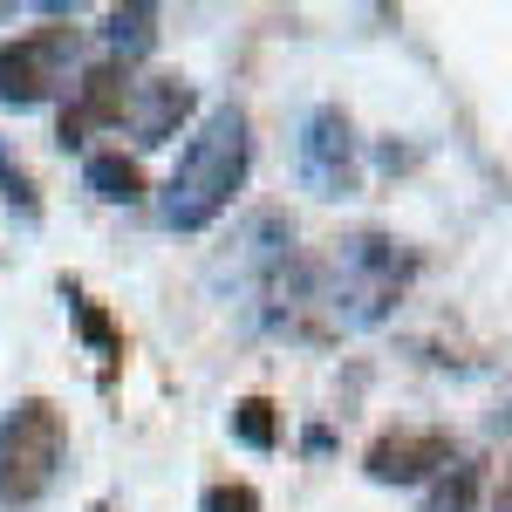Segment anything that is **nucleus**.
<instances>
[{
  "instance_id": "1",
  "label": "nucleus",
  "mask_w": 512,
  "mask_h": 512,
  "mask_svg": "<svg viewBox=\"0 0 512 512\" xmlns=\"http://www.w3.org/2000/svg\"><path fill=\"white\" fill-rule=\"evenodd\" d=\"M246 164H253V130H246V110H212L205 130H198L192 144H185V158L171 171V185H164V219L178 226V233H205L233 192L246 185Z\"/></svg>"
},
{
  "instance_id": "2",
  "label": "nucleus",
  "mask_w": 512,
  "mask_h": 512,
  "mask_svg": "<svg viewBox=\"0 0 512 512\" xmlns=\"http://www.w3.org/2000/svg\"><path fill=\"white\" fill-rule=\"evenodd\" d=\"M410 253L390 233H349L335 239V260L321 267V294H328V315L335 328H369L396 308L403 280H410Z\"/></svg>"
},
{
  "instance_id": "3",
  "label": "nucleus",
  "mask_w": 512,
  "mask_h": 512,
  "mask_svg": "<svg viewBox=\"0 0 512 512\" xmlns=\"http://www.w3.org/2000/svg\"><path fill=\"white\" fill-rule=\"evenodd\" d=\"M69 451V424L48 396H21L0 417V512H28L48 499V485L62 472Z\"/></svg>"
},
{
  "instance_id": "4",
  "label": "nucleus",
  "mask_w": 512,
  "mask_h": 512,
  "mask_svg": "<svg viewBox=\"0 0 512 512\" xmlns=\"http://www.w3.org/2000/svg\"><path fill=\"white\" fill-rule=\"evenodd\" d=\"M69 55H76V28H35V35L0 41V103L14 110L48 103L55 82L69 76Z\"/></svg>"
},
{
  "instance_id": "5",
  "label": "nucleus",
  "mask_w": 512,
  "mask_h": 512,
  "mask_svg": "<svg viewBox=\"0 0 512 512\" xmlns=\"http://www.w3.org/2000/svg\"><path fill=\"white\" fill-rule=\"evenodd\" d=\"M301 171L321 198H342L355 185V123L342 103H321L301 123Z\"/></svg>"
},
{
  "instance_id": "6",
  "label": "nucleus",
  "mask_w": 512,
  "mask_h": 512,
  "mask_svg": "<svg viewBox=\"0 0 512 512\" xmlns=\"http://www.w3.org/2000/svg\"><path fill=\"white\" fill-rule=\"evenodd\" d=\"M130 96H137V82H130V62H89L76 82V103L62 110V144H82L89 130H117L130 117Z\"/></svg>"
},
{
  "instance_id": "7",
  "label": "nucleus",
  "mask_w": 512,
  "mask_h": 512,
  "mask_svg": "<svg viewBox=\"0 0 512 512\" xmlns=\"http://www.w3.org/2000/svg\"><path fill=\"white\" fill-rule=\"evenodd\" d=\"M458 451H451V431H383L369 451H362V472L376 485H417V478L444 472Z\"/></svg>"
},
{
  "instance_id": "8",
  "label": "nucleus",
  "mask_w": 512,
  "mask_h": 512,
  "mask_svg": "<svg viewBox=\"0 0 512 512\" xmlns=\"http://www.w3.org/2000/svg\"><path fill=\"white\" fill-rule=\"evenodd\" d=\"M185 117H192V82H185V76H151V82H137V96H130L137 144H171Z\"/></svg>"
},
{
  "instance_id": "9",
  "label": "nucleus",
  "mask_w": 512,
  "mask_h": 512,
  "mask_svg": "<svg viewBox=\"0 0 512 512\" xmlns=\"http://www.w3.org/2000/svg\"><path fill=\"white\" fill-rule=\"evenodd\" d=\"M478 499H485V465L478 458H451L417 512H478Z\"/></svg>"
},
{
  "instance_id": "10",
  "label": "nucleus",
  "mask_w": 512,
  "mask_h": 512,
  "mask_svg": "<svg viewBox=\"0 0 512 512\" xmlns=\"http://www.w3.org/2000/svg\"><path fill=\"white\" fill-rule=\"evenodd\" d=\"M89 192L110 198V205H137L144 198V171H137V158H123V151H96L89 158Z\"/></svg>"
},
{
  "instance_id": "11",
  "label": "nucleus",
  "mask_w": 512,
  "mask_h": 512,
  "mask_svg": "<svg viewBox=\"0 0 512 512\" xmlns=\"http://www.w3.org/2000/svg\"><path fill=\"white\" fill-rule=\"evenodd\" d=\"M103 41H110V55H117V62L144 55V48L158 41V7H117V14H110V28H103Z\"/></svg>"
},
{
  "instance_id": "12",
  "label": "nucleus",
  "mask_w": 512,
  "mask_h": 512,
  "mask_svg": "<svg viewBox=\"0 0 512 512\" xmlns=\"http://www.w3.org/2000/svg\"><path fill=\"white\" fill-rule=\"evenodd\" d=\"M233 431H239V444H253V451H274V444H280L274 403H267V396H246V403L233 410Z\"/></svg>"
},
{
  "instance_id": "13",
  "label": "nucleus",
  "mask_w": 512,
  "mask_h": 512,
  "mask_svg": "<svg viewBox=\"0 0 512 512\" xmlns=\"http://www.w3.org/2000/svg\"><path fill=\"white\" fill-rule=\"evenodd\" d=\"M0 198H7V205H14V212H21L28 226L41 219V198H35V185H28V171L7 158V144H0Z\"/></svg>"
},
{
  "instance_id": "14",
  "label": "nucleus",
  "mask_w": 512,
  "mask_h": 512,
  "mask_svg": "<svg viewBox=\"0 0 512 512\" xmlns=\"http://www.w3.org/2000/svg\"><path fill=\"white\" fill-rule=\"evenodd\" d=\"M198 512H260V492H253L246 478H226V485H205Z\"/></svg>"
},
{
  "instance_id": "15",
  "label": "nucleus",
  "mask_w": 512,
  "mask_h": 512,
  "mask_svg": "<svg viewBox=\"0 0 512 512\" xmlns=\"http://www.w3.org/2000/svg\"><path fill=\"white\" fill-rule=\"evenodd\" d=\"M76 321H82V342H89V349H103V355H123L117 328L103 321V308H96V301H76Z\"/></svg>"
},
{
  "instance_id": "16",
  "label": "nucleus",
  "mask_w": 512,
  "mask_h": 512,
  "mask_svg": "<svg viewBox=\"0 0 512 512\" xmlns=\"http://www.w3.org/2000/svg\"><path fill=\"white\" fill-rule=\"evenodd\" d=\"M492 431H512V396H499V410H492Z\"/></svg>"
},
{
  "instance_id": "17",
  "label": "nucleus",
  "mask_w": 512,
  "mask_h": 512,
  "mask_svg": "<svg viewBox=\"0 0 512 512\" xmlns=\"http://www.w3.org/2000/svg\"><path fill=\"white\" fill-rule=\"evenodd\" d=\"M499 512H512V465H506V485H499Z\"/></svg>"
},
{
  "instance_id": "18",
  "label": "nucleus",
  "mask_w": 512,
  "mask_h": 512,
  "mask_svg": "<svg viewBox=\"0 0 512 512\" xmlns=\"http://www.w3.org/2000/svg\"><path fill=\"white\" fill-rule=\"evenodd\" d=\"M96 512H117V506H96Z\"/></svg>"
}]
</instances>
